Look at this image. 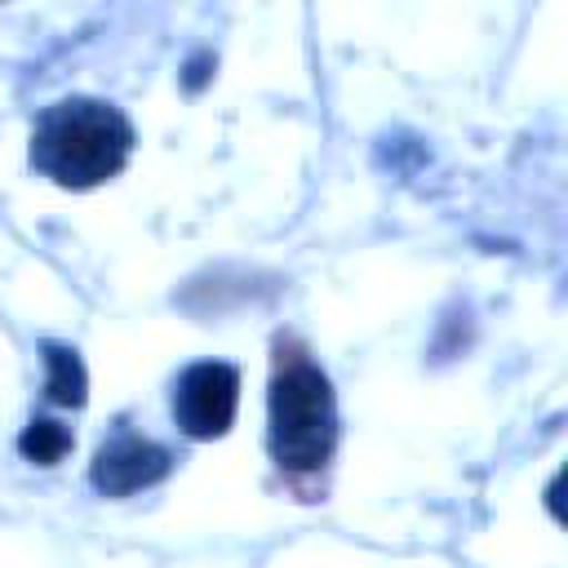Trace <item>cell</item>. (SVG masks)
Here are the masks:
<instances>
[{"mask_svg":"<svg viewBox=\"0 0 568 568\" xmlns=\"http://www.w3.org/2000/svg\"><path fill=\"white\" fill-rule=\"evenodd\" d=\"M18 448H22V457H31L36 466H53V462L67 457L71 430L58 426V422H31V426L22 430V439H18Z\"/></svg>","mask_w":568,"mask_h":568,"instance_id":"obj_6","label":"cell"},{"mask_svg":"<svg viewBox=\"0 0 568 568\" xmlns=\"http://www.w3.org/2000/svg\"><path fill=\"white\" fill-rule=\"evenodd\" d=\"M240 404V373L222 359L191 364L173 382V422L191 439H217L231 430Z\"/></svg>","mask_w":568,"mask_h":568,"instance_id":"obj_3","label":"cell"},{"mask_svg":"<svg viewBox=\"0 0 568 568\" xmlns=\"http://www.w3.org/2000/svg\"><path fill=\"white\" fill-rule=\"evenodd\" d=\"M337 444V399L324 368L293 342H275V373L266 395V448L280 470L315 475Z\"/></svg>","mask_w":568,"mask_h":568,"instance_id":"obj_1","label":"cell"},{"mask_svg":"<svg viewBox=\"0 0 568 568\" xmlns=\"http://www.w3.org/2000/svg\"><path fill=\"white\" fill-rule=\"evenodd\" d=\"M173 457L164 444L146 439V435H133V430H120L111 435L98 453H93V466H89V479L98 493L106 497H129L138 488H151L169 475Z\"/></svg>","mask_w":568,"mask_h":568,"instance_id":"obj_4","label":"cell"},{"mask_svg":"<svg viewBox=\"0 0 568 568\" xmlns=\"http://www.w3.org/2000/svg\"><path fill=\"white\" fill-rule=\"evenodd\" d=\"M44 364H49V382H44V395L62 408H80L84 404V364L75 351L49 342L44 346Z\"/></svg>","mask_w":568,"mask_h":568,"instance_id":"obj_5","label":"cell"},{"mask_svg":"<svg viewBox=\"0 0 568 568\" xmlns=\"http://www.w3.org/2000/svg\"><path fill=\"white\" fill-rule=\"evenodd\" d=\"M133 151V124L120 106L98 98H62L31 129V164L67 186L89 191L124 169Z\"/></svg>","mask_w":568,"mask_h":568,"instance_id":"obj_2","label":"cell"}]
</instances>
